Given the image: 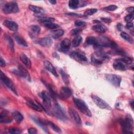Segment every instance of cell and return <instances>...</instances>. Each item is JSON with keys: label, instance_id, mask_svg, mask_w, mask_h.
I'll return each instance as SVG.
<instances>
[{"label": "cell", "instance_id": "cell-33", "mask_svg": "<svg viewBox=\"0 0 134 134\" xmlns=\"http://www.w3.org/2000/svg\"><path fill=\"white\" fill-rule=\"evenodd\" d=\"M44 26L47 27L48 29H57L58 27H59V25L57 24L53 23H43Z\"/></svg>", "mask_w": 134, "mask_h": 134}, {"label": "cell", "instance_id": "cell-34", "mask_svg": "<svg viewBox=\"0 0 134 134\" xmlns=\"http://www.w3.org/2000/svg\"><path fill=\"white\" fill-rule=\"evenodd\" d=\"M60 74L61 75L62 80H63L64 82L65 83V84H69V78H68V75L64 72V71L63 70H62V69H60Z\"/></svg>", "mask_w": 134, "mask_h": 134}, {"label": "cell", "instance_id": "cell-2", "mask_svg": "<svg viewBox=\"0 0 134 134\" xmlns=\"http://www.w3.org/2000/svg\"><path fill=\"white\" fill-rule=\"evenodd\" d=\"M2 10L6 14H14L18 12L19 7L15 2H10L5 4L3 7Z\"/></svg>", "mask_w": 134, "mask_h": 134}, {"label": "cell", "instance_id": "cell-25", "mask_svg": "<svg viewBox=\"0 0 134 134\" xmlns=\"http://www.w3.org/2000/svg\"><path fill=\"white\" fill-rule=\"evenodd\" d=\"M28 7L30 10L36 14H43L44 13V10H43V9L39 6L30 5H29Z\"/></svg>", "mask_w": 134, "mask_h": 134}, {"label": "cell", "instance_id": "cell-39", "mask_svg": "<svg viewBox=\"0 0 134 134\" xmlns=\"http://www.w3.org/2000/svg\"><path fill=\"white\" fill-rule=\"evenodd\" d=\"M86 24V22L83 20H75L74 22V25L76 26H79V27H82V26H84Z\"/></svg>", "mask_w": 134, "mask_h": 134}, {"label": "cell", "instance_id": "cell-6", "mask_svg": "<svg viewBox=\"0 0 134 134\" xmlns=\"http://www.w3.org/2000/svg\"><path fill=\"white\" fill-rule=\"evenodd\" d=\"M91 98L94 103L100 108L101 109H111L110 106L108 103H107L105 100L102 99L101 98L98 96L92 95Z\"/></svg>", "mask_w": 134, "mask_h": 134}, {"label": "cell", "instance_id": "cell-5", "mask_svg": "<svg viewBox=\"0 0 134 134\" xmlns=\"http://www.w3.org/2000/svg\"><path fill=\"white\" fill-rule=\"evenodd\" d=\"M1 80L3 82V83L12 92H13L15 95H18L17 92L16 90V88L14 85L12 81L8 78L4 73H3L2 71H1Z\"/></svg>", "mask_w": 134, "mask_h": 134}, {"label": "cell", "instance_id": "cell-31", "mask_svg": "<svg viewBox=\"0 0 134 134\" xmlns=\"http://www.w3.org/2000/svg\"><path fill=\"white\" fill-rule=\"evenodd\" d=\"M79 6V1L77 0H70L69 2V7L71 9H76Z\"/></svg>", "mask_w": 134, "mask_h": 134}, {"label": "cell", "instance_id": "cell-29", "mask_svg": "<svg viewBox=\"0 0 134 134\" xmlns=\"http://www.w3.org/2000/svg\"><path fill=\"white\" fill-rule=\"evenodd\" d=\"M82 41V38L81 36H76L72 41V46L74 47H77L81 43Z\"/></svg>", "mask_w": 134, "mask_h": 134}, {"label": "cell", "instance_id": "cell-26", "mask_svg": "<svg viewBox=\"0 0 134 134\" xmlns=\"http://www.w3.org/2000/svg\"><path fill=\"white\" fill-rule=\"evenodd\" d=\"M64 34V31L62 29H58L55 30L52 32V37L55 39H58L61 36H62Z\"/></svg>", "mask_w": 134, "mask_h": 134}, {"label": "cell", "instance_id": "cell-13", "mask_svg": "<svg viewBox=\"0 0 134 134\" xmlns=\"http://www.w3.org/2000/svg\"><path fill=\"white\" fill-rule=\"evenodd\" d=\"M3 25L11 31H17L18 29V24L12 20H6L3 22Z\"/></svg>", "mask_w": 134, "mask_h": 134}, {"label": "cell", "instance_id": "cell-51", "mask_svg": "<svg viewBox=\"0 0 134 134\" xmlns=\"http://www.w3.org/2000/svg\"><path fill=\"white\" fill-rule=\"evenodd\" d=\"M130 105H131V107H132V108H133V100H132L131 102V103H130Z\"/></svg>", "mask_w": 134, "mask_h": 134}, {"label": "cell", "instance_id": "cell-46", "mask_svg": "<svg viewBox=\"0 0 134 134\" xmlns=\"http://www.w3.org/2000/svg\"><path fill=\"white\" fill-rule=\"evenodd\" d=\"M133 23L131 22H129V23H127V25H126V27L129 29V30H133Z\"/></svg>", "mask_w": 134, "mask_h": 134}, {"label": "cell", "instance_id": "cell-16", "mask_svg": "<svg viewBox=\"0 0 134 134\" xmlns=\"http://www.w3.org/2000/svg\"><path fill=\"white\" fill-rule=\"evenodd\" d=\"M31 118L33 120V121L36 124H37L42 129V130L47 133H48L49 132L47 130V129L46 128L45 125H47V121H43L42 120L39 119L35 116H31Z\"/></svg>", "mask_w": 134, "mask_h": 134}, {"label": "cell", "instance_id": "cell-4", "mask_svg": "<svg viewBox=\"0 0 134 134\" xmlns=\"http://www.w3.org/2000/svg\"><path fill=\"white\" fill-rule=\"evenodd\" d=\"M52 114L58 119L62 121H65L67 119L64 111L61 108V107L57 103L54 104L53 109L52 110Z\"/></svg>", "mask_w": 134, "mask_h": 134}, {"label": "cell", "instance_id": "cell-18", "mask_svg": "<svg viewBox=\"0 0 134 134\" xmlns=\"http://www.w3.org/2000/svg\"><path fill=\"white\" fill-rule=\"evenodd\" d=\"M13 37H14L15 41L18 44H19L20 46H21L23 47H28V44H27V42L24 39V38L23 37H21L20 36H19V35H18L17 34H15L13 35Z\"/></svg>", "mask_w": 134, "mask_h": 134}, {"label": "cell", "instance_id": "cell-43", "mask_svg": "<svg viewBox=\"0 0 134 134\" xmlns=\"http://www.w3.org/2000/svg\"><path fill=\"white\" fill-rule=\"evenodd\" d=\"M8 132L10 133H20L21 131L17 128H10L9 129V131Z\"/></svg>", "mask_w": 134, "mask_h": 134}, {"label": "cell", "instance_id": "cell-50", "mask_svg": "<svg viewBox=\"0 0 134 134\" xmlns=\"http://www.w3.org/2000/svg\"><path fill=\"white\" fill-rule=\"evenodd\" d=\"M49 2V3H50L52 5H55L56 4V3H57V2L55 1H54V0H50Z\"/></svg>", "mask_w": 134, "mask_h": 134}, {"label": "cell", "instance_id": "cell-38", "mask_svg": "<svg viewBox=\"0 0 134 134\" xmlns=\"http://www.w3.org/2000/svg\"><path fill=\"white\" fill-rule=\"evenodd\" d=\"M134 17V14L133 13H130L129 14L127 15L125 17V20L127 23H129L131 22V21L133 19Z\"/></svg>", "mask_w": 134, "mask_h": 134}, {"label": "cell", "instance_id": "cell-42", "mask_svg": "<svg viewBox=\"0 0 134 134\" xmlns=\"http://www.w3.org/2000/svg\"><path fill=\"white\" fill-rule=\"evenodd\" d=\"M82 32V30L79 28L73 29L71 31V35L72 36H75Z\"/></svg>", "mask_w": 134, "mask_h": 134}, {"label": "cell", "instance_id": "cell-1", "mask_svg": "<svg viewBox=\"0 0 134 134\" xmlns=\"http://www.w3.org/2000/svg\"><path fill=\"white\" fill-rule=\"evenodd\" d=\"M73 102L75 106L81 113L87 116L91 117V111L84 100L79 98H74Z\"/></svg>", "mask_w": 134, "mask_h": 134}, {"label": "cell", "instance_id": "cell-3", "mask_svg": "<svg viewBox=\"0 0 134 134\" xmlns=\"http://www.w3.org/2000/svg\"><path fill=\"white\" fill-rule=\"evenodd\" d=\"M119 122L124 133H132L131 130L133 128V120L130 116L121 119Z\"/></svg>", "mask_w": 134, "mask_h": 134}, {"label": "cell", "instance_id": "cell-48", "mask_svg": "<svg viewBox=\"0 0 134 134\" xmlns=\"http://www.w3.org/2000/svg\"><path fill=\"white\" fill-rule=\"evenodd\" d=\"M101 20L106 23H109L111 22V20L108 18H102Z\"/></svg>", "mask_w": 134, "mask_h": 134}, {"label": "cell", "instance_id": "cell-10", "mask_svg": "<svg viewBox=\"0 0 134 134\" xmlns=\"http://www.w3.org/2000/svg\"><path fill=\"white\" fill-rule=\"evenodd\" d=\"M70 56L74 60L80 63H84L87 61V58L84 55L82 54L77 52L74 51L71 52L70 54Z\"/></svg>", "mask_w": 134, "mask_h": 134}, {"label": "cell", "instance_id": "cell-24", "mask_svg": "<svg viewBox=\"0 0 134 134\" xmlns=\"http://www.w3.org/2000/svg\"><path fill=\"white\" fill-rule=\"evenodd\" d=\"M13 118L17 124H20L24 119L23 115L19 111H15L12 113Z\"/></svg>", "mask_w": 134, "mask_h": 134}, {"label": "cell", "instance_id": "cell-49", "mask_svg": "<svg viewBox=\"0 0 134 134\" xmlns=\"http://www.w3.org/2000/svg\"><path fill=\"white\" fill-rule=\"evenodd\" d=\"M126 10L128 12V13H133V7H128L126 9Z\"/></svg>", "mask_w": 134, "mask_h": 134}, {"label": "cell", "instance_id": "cell-36", "mask_svg": "<svg viewBox=\"0 0 134 134\" xmlns=\"http://www.w3.org/2000/svg\"><path fill=\"white\" fill-rule=\"evenodd\" d=\"M97 12V9L96 8H91L87 9L84 12V15L86 16H88L92 15Z\"/></svg>", "mask_w": 134, "mask_h": 134}, {"label": "cell", "instance_id": "cell-15", "mask_svg": "<svg viewBox=\"0 0 134 134\" xmlns=\"http://www.w3.org/2000/svg\"><path fill=\"white\" fill-rule=\"evenodd\" d=\"M38 43L43 47H49L52 44V40L50 37H44L39 39Z\"/></svg>", "mask_w": 134, "mask_h": 134}, {"label": "cell", "instance_id": "cell-35", "mask_svg": "<svg viewBox=\"0 0 134 134\" xmlns=\"http://www.w3.org/2000/svg\"><path fill=\"white\" fill-rule=\"evenodd\" d=\"M40 20L43 23H52L54 20V18L51 17H42L40 18Z\"/></svg>", "mask_w": 134, "mask_h": 134}, {"label": "cell", "instance_id": "cell-32", "mask_svg": "<svg viewBox=\"0 0 134 134\" xmlns=\"http://www.w3.org/2000/svg\"><path fill=\"white\" fill-rule=\"evenodd\" d=\"M47 125L49 126L54 131L58 132V133H61V129L58 127L56 125L52 122L51 121H47Z\"/></svg>", "mask_w": 134, "mask_h": 134}, {"label": "cell", "instance_id": "cell-11", "mask_svg": "<svg viewBox=\"0 0 134 134\" xmlns=\"http://www.w3.org/2000/svg\"><path fill=\"white\" fill-rule=\"evenodd\" d=\"M40 27L38 25H31L29 28L28 34L29 37L32 39L37 37L40 34Z\"/></svg>", "mask_w": 134, "mask_h": 134}, {"label": "cell", "instance_id": "cell-22", "mask_svg": "<svg viewBox=\"0 0 134 134\" xmlns=\"http://www.w3.org/2000/svg\"><path fill=\"white\" fill-rule=\"evenodd\" d=\"M92 29L96 32L102 34L106 31L107 28L103 25L96 24L92 27Z\"/></svg>", "mask_w": 134, "mask_h": 134}, {"label": "cell", "instance_id": "cell-47", "mask_svg": "<svg viewBox=\"0 0 134 134\" xmlns=\"http://www.w3.org/2000/svg\"><path fill=\"white\" fill-rule=\"evenodd\" d=\"M0 65L1 67L4 68L6 66V63L5 61L3 60V58L1 57V60H0Z\"/></svg>", "mask_w": 134, "mask_h": 134}, {"label": "cell", "instance_id": "cell-28", "mask_svg": "<svg viewBox=\"0 0 134 134\" xmlns=\"http://www.w3.org/2000/svg\"><path fill=\"white\" fill-rule=\"evenodd\" d=\"M120 36L122 39H124L125 40L127 41L128 43L132 44L133 43V39L126 32H121L120 33Z\"/></svg>", "mask_w": 134, "mask_h": 134}, {"label": "cell", "instance_id": "cell-9", "mask_svg": "<svg viewBox=\"0 0 134 134\" xmlns=\"http://www.w3.org/2000/svg\"><path fill=\"white\" fill-rule=\"evenodd\" d=\"M41 97L42 99V102L44 105L47 108H50L51 107V96L45 91H42L41 93Z\"/></svg>", "mask_w": 134, "mask_h": 134}, {"label": "cell", "instance_id": "cell-17", "mask_svg": "<svg viewBox=\"0 0 134 134\" xmlns=\"http://www.w3.org/2000/svg\"><path fill=\"white\" fill-rule=\"evenodd\" d=\"M44 65L45 68L50 72H51L54 76L58 77V74L55 69H54L53 65L48 61H45L44 62Z\"/></svg>", "mask_w": 134, "mask_h": 134}, {"label": "cell", "instance_id": "cell-27", "mask_svg": "<svg viewBox=\"0 0 134 134\" xmlns=\"http://www.w3.org/2000/svg\"><path fill=\"white\" fill-rule=\"evenodd\" d=\"M5 39L10 50L12 52H14V42H13V40L12 39V38L8 36H5Z\"/></svg>", "mask_w": 134, "mask_h": 134}, {"label": "cell", "instance_id": "cell-8", "mask_svg": "<svg viewBox=\"0 0 134 134\" xmlns=\"http://www.w3.org/2000/svg\"><path fill=\"white\" fill-rule=\"evenodd\" d=\"M69 115L72 121L79 126H82V120L78 113L73 109L69 108L68 109Z\"/></svg>", "mask_w": 134, "mask_h": 134}, {"label": "cell", "instance_id": "cell-20", "mask_svg": "<svg viewBox=\"0 0 134 134\" xmlns=\"http://www.w3.org/2000/svg\"><path fill=\"white\" fill-rule=\"evenodd\" d=\"M113 67L115 70L119 71H125L127 69L125 64L117 60L114 63Z\"/></svg>", "mask_w": 134, "mask_h": 134}, {"label": "cell", "instance_id": "cell-21", "mask_svg": "<svg viewBox=\"0 0 134 134\" xmlns=\"http://www.w3.org/2000/svg\"><path fill=\"white\" fill-rule=\"evenodd\" d=\"M71 46V41L67 38L63 39L61 43L60 47L61 50L63 51H68Z\"/></svg>", "mask_w": 134, "mask_h": 134}, {"label": "cell", "instance_id": "cell-14", "mask_svg": "<svg viewBox=\"0 0 134 134\" xmlns=\"http://www.w3.org/2000/svg\"><path fill=\"white\" fill-rule=\"evenodd\" d=\"M18 75L28 81H30V75L27 70L23 66L19 65L18 66Z\"/></svg>", "mask_w": 134, "mask_h": 134}, {"label": "cell", "instance_id": "cell-40", "mask_svg": "<svg viewBox=\"0 0 134 134\" xmlns=\"http://www.w3.org/2000/svg\"><path fill=\"white\" fill-rule=\"evenodd\" d=\"M117 8H118V7L116 5H109L108 6L105 7L104 9L106 10H108V11H114L116 9H117Z\"/></svg>", "mask_w": 134, "mask_h": 134}, {"label": "cell", "instance_id": "cell-23", "mask_svg": "<svg viewBox=\"0 0 134 134\" xmlns=\"http://www.w3.org/2000/svg\"><path fill=\"white\" fill-rule=\"evenodd\" d=\"M27 104L28 106H29L32 109L37 111H41L42 109L40 105H38L36 104H35L34 102H33L31 100L28 99L27 100Z\"/></svg>", "mask_w": 134, "mask_h": 134}, {"label": "cell", "instance_id": "cell-41", "mask_svg": "<svg viewBox=\"0 0 134 134\" xmlns=\"http://www.w3.org/2000/svg\"><path fill=\"white\" fill-rule=\"evenodd\" d=\"M0 121H1V124H8L12 121V119L9 118L7 117V116H6L3 118H1Z\"/></svg>", "mask_w": 134, "mask_h": 134}, {"label": "cell", "instance_id": "cell-12", "mask_svg": "<svg viewBox=\"0 0 134 134\" xmlns=\"http://www.w3.org/2000/svg\"><path fill=\"white\" fill-rule=\"evenodd\" d=\"M71 91L68 87H62L60 91L59 97L63 99H68L71 95Z\"/></svg>", "mask_w": 134, "mask_h": 134}, {"label": "cell", "instance_id": "cell-30", "mask_svg": "<svg viewBox=\"0 0 134 134\" xmlns=\"http://www.w3.org/2000/svg\"><path fill=\"white\" fill-rule=\"evenodd\" d=\"M96 42V39L93 36H88L86 38L85 43L86 45H93L94 46Z\"/></svg>", "mask_w": 134, "mask_h": 134}, {"label": "cell", "instance_id": "cell-44", "mask_svg": "<svg viewBox=\"0 0 134 134\" xmlns=\"http://www.w3.org/2000/svg\"><path fill=\"white\" fill-rule=\"evenodd\" d=\"M28 132L30 134H36L38 132L36 128H35L34 127H31L28 129Z\"/></svg>", "mask_w": 134, "mask_h": 134}, {"label": "cell", "instance_id": "cell-19", "mask_svg": "<svg viewBox=\"0 0 134 134\" xmlns=\"http://www.w3.org/2000/svg\"><path fill=\"white\" fill-rule=\"evenodd\" d=\"M20 60L28 68L30 69L31 67V62L29 58L24 53H22L20 55Z\"/></svg>", "mask_w": 134, "mask_h": 134}, {"label": "cell", "instance_id": "cell-7", "mask_svg": "<svg viewBox=\"0 0 134 134\" xmlns=\"http://www.w3.org/2000/svg\"><path fill=\"white\" fill-rule=\"evenodd\" d=\"M105 78L109 83L116 87L119 86L121 81V78L120 76L114 74H107L105 76Z\"/></svg>", "mask_w": 134, "mask_h": 134}, {"label": "cell", "instance_id": "cell-37", "mask_svg": "<svg viewBox=\"0 0 134 134\" xmlns=\"http://www.w3.org/2000/svg\"><path fill=\"white\" fill-rule=\"evenodd\" d=\"M117 60L123 62L124 63H125V64H131V62H132V60H131L130 58H127V57L123 58H121V59H118Z\"/></svg>", "mask_w": 134, "mask_h": 134}, {"label": "cell", "instance_id": "cell-45", "mask_svg": "<svg viewBox=\"0 0 134 134\" xmlns=\"http://www.w3.org/2000/svg\"><path fill=\"white\" fill-rule=\"evenodd\" d=\"M8 111L6 110H3L1 113V115H0V118H3L4 117H5L7 116V114H8Z\"/></svg>", "mask_w": 134, "mask_h": 134}]
</instances>
